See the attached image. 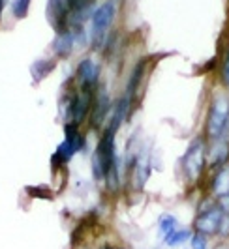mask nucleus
Masks as SVG:
<instances>
[{"label":"nucleus","instance_id":"ddd939ff","mask_svg":"<svg viewBox=\"0 0 229 249\" xmlns=\"http://www.w3.org/2000/svg\"><path fill=\"white\" fill-rule=\"evenodd\" d=\"M57 68V58H38L30 64V77L34 83H41Z\"/></svg>","mask_w":229,"mask_h":249},{"label":"nucleus","instance_id":"aec40b11","mask_svg":"<svg viewBox=\"0 0 229 249\" xmlns=\"http://www.w3.org/2000/svg\"><path fill=\"white\" fill-rule=\"evenodd\" d=\"M177 217L175 215H171V213H164V215H160V219H158V227H160V231H162V234L166 236L167 232H171V231H175L177 229Z\"/></svg>","mask_w":229,"mask_h":249},{"label":"nucleus","instance_id":"423d86ee","mask_svg":"<svg viewBox=\"0 0 229 249\" xmlns=\"http://www.w3.org/2000/svg\"><path fill=\"white\" fill-rule=\"evenodd\" d=\"M224 215L226 213L218 206L216 199H207L203 202V206L199 208L195 221H193L195 232H201L205 236H216Z\"/></svg>","mask_w":229,"mask_h":249},{"label":"nucleus","instance_id":"4be33fe9","mask_svg":"<svg viewBox=\"0 0 229 249\" xmlns=\"http://www.w3.org/2000/svg\"><path fill=\"white\" fill-rule=\"evenodd\" d=\"M25 189L32 199H51V191L47 186H26Z\"/></svg>","mask_w":229,"mask_h":249},{"label":"nucleus","instance_id":"f8f14e48","mask_svg":"<svg viewBox=\"0 0 229 249\" xmlns=\"http://www.w3.org/2000/svg\"><path fill=\"white\" fill-rule=\"evenodd\" d=\"M77 45V39H76V34L68 28V30H62V32H57V36L53 39L51 43V49L55 53V56H58V58H68L70 54H72V51L74 47Z\"/></svg>","mask_w":229,"mask_h":249},{"label":"nucleus","instance_id":"f257e3e1","mask_svg":"<svg viewBox=\"0 0 229 249\" xmlns=\"http://www.w3.org/2000/svg\"><path fill=\"white\" fill-rule=\"evenodd\" d=\"M229 133V96L214 94L205 120V137L209 142L226 139Z\"/></svg>","mask_w":229,"mask_h":249},{"label":"nucleus","instance_id":"7ed1b4c3","mask_svg":"<svg viewBox=\"0 0 229 249\" xmlns=\"http://www.w3.org/2000/svg\"><path fill=\"white\" fill-rule=\"evenodd\" d=\"M116 133L111 131L109 127H105L102 137L98 141V146L92 154L90 167H92V176L94 180H105V176L109 173L111 165L116 160V144H114Z\"/></svg>","mask_w":229,"mask_h":249},{"label":"nucleus","instance_id":"4468645a","mask_svg":"<svg viewBox=\"0 0 229 249\" xmlns=\"http://www.w3.org/2000/svg\"><path fill=\"white\" fill-rule=\"evenodd\" d=\"M210 191L216 199L220 195L229 193V165H224V167L214 171L212 180H210Z\"/></svg>","mask_w":229,"mask_h":249},{"label":"nucleus","instance_id":"1a4fd4ad","mask_svg":"<svg viewBox=\"0 0 229 249\" xmlns=\"http://www.w3.org/2000/svg\"><path fill=\"white\" fill-rule=\"evenodd\" d=\"M68 2L70 0H47L45 15H47V21L51 23L55 32L68 30V13H70Z\"/></svg>","mask_w":229,"mask_h":249},{"label":"nucleus","instance_id":"a211bd4d","mask_svg":"<svg viewBox=\"0 0 229 249\" xmlns=\"http://www.w3.org/2000/svg\"><path fill=\"white\" fill-rule=\"evenodd\" d=\"M105 184H107V189H111V191H116L118 186H120V175H118V158L113 161L111 165V169H109V173L105 176Z\"/></svg>","mask_w":229,"mask_h":249},{"label":"nucleus","instance_id":"9b49d317","mask_svg":"<svg viewBox=\"0 0 229 249\" xmlns=\"http://www.w3.org/2000/svg\"><path fill=\"white\" fill-rule=\"evenodd\" d=\"M207 160H209V167L212 171H216L224 165H229V141L228 137L220 139L210 142V148L207 152Z\"/></svg>","mask_w":229,"mask_h":249},{"label":"nucleus","instance_id":"5701e85b","mask_svg":"<svg viewBox=\"0 0 229 249\" xmlns=\"http://www.w3.org/2000/svg\"><path fill=\"white\" fill-rule=\"evenodd\" d=\"M190 249H209V236L193 231L190 238Z\"/></svg>","mask_w":229,"mask_h":249},{"label":"nucleus","instance_id":"f3484780","mask_svg":"<svg viewBox=\"0 0 229 249\" xmlns=\"http://www.w3.org/2000/svg\"><path fill=\"white\" fill-rule=\"evenodd\" d=\"M30 6H32V0H12L10 2V12L12 17L17 21H23L28 17L30 13Z\"/></svg>","mask_w":229,"mask_h":249},{"label":"nucleus","instance_id":"6ab92c4d","mask_svg":"<svg viewBox=\"0 0 229 249\" xmlns=\"http://www.w3.org/2000/svg\"><path fill=\"white\" fill-rule=\"evenodd\" d=\"M134 173L137 176V189H143V186H145L147 180H149V175H151V165H149V161L143 163L137 160V165H135Z\"/></svg>","mask_w":229,"mask_h":249},{"label":"nucleus","instance_id":"dca6fc26","mask_svg":"<svg viewBox=\"0 0 229 249\" xmlns=\"http://www.w3.org/2000/svg\"><path fill=\"white\" fill-rule=\"evenodd\" d=\"M191 232L190 229H175V231H171V232H167L166 236H164V244L169 246V248H177V246H182V244H186V242H190L191 238Z\"/></svg>","mask_w":229,"mask_h":249},{"label":"nucleus","instance_id":"0eeeda50","mask_svg":"<svg viewBox=\"0 0 229 249\" xmlns=\"http://www.w3.org/2000/svg\"><path fill=\"white\" fill-rule=\"evenodd\" d=\"M92 103H94V90H83L81 88V92L72 94L68 103H66V109H64L66 122L76 125L83 124L85 118L92 111Z\"/></svg>","mask_w":229,"mask_h":249},{"label":"nucleus","instance_id":"412c9836","mask_svg":"<svg viewBox=\"0 0 229 249\" xmlns=\"http://www.w3.org/2000/svg\"><path fill=\"white\" fill-rule=\"evenodd\" d=\"M220 79H222V85L226 88H229V47L224 51L222 54V64H220Z\"/></svg>","mask_w":229,"mask_h":249},{"label":"nucleus","instance_id":"a878e982","mask_svg":"<svg viewBox=\"0 0 229 249\" xmlns=\"http://www.w3.org/2000/svg\"><path fill=\"white\" fill-rule=\"evenodd\" d=\"M6 4H8V0H0V25H2V15L6 10Z\"/></svg>","mask_w":229,"mask_h":249},{"label":"nucleus","instance_id":"9d476101","mask_svg":"<svg viewBox=\"0 0 229 249\" xmlns=\"http://www.w3.org/2000/svg\"><path fill=\"white\" fill-rule=\"evenodd\" d=\"M111 107H113V103H111V98H109V92L105 88L98 90L94 103H92V111H90V124H92V127H98L102 124L105 120V116L111 111Z\"/></svg>","mask_w":229,"mask_h":249},{"label":"nucleus","instance_id":"6e6552de","mask_svg":"<svg viewBox=\"0 0 229 249\" xmlns=\"http://www.w3.org/2000/svg\"><path fill=\"white\" fill-rule=\"evenodd\" d=\"M100 66L94 62V58H83L79 66H77V81L83 90H96L98 88V83H100Z\"/></svg>","mask_w":229,"mask_h":249},{"label":"nucleus","instance_id":"b1692460","mask_svg":"<svg viewBox=\"0 0 229 249\" xmlns=\"http://www.w3.org/2000/svg\"><path fill=\"white\" fill-rule=\"evenodd\" d=\"M216 236L229 238V213H226V215H224V219H222V223H220V229H218Z\"/></svg>","mask_w":229,"mask_h":249},{"label":"nucleus","instance_id":"f03ea898","mask_svg":"<svg viewBox=\"0 0 229 249\" xmlns=\"http://www.w3.org/2000/svg\"><path fill=\"white\" fill-rule=\"evenodd\" d=\"M116 12H118V6H116L114 0H103L100 4H96L89 21V39L94 49H100L107 41V34H109L114 19H116Z\"/></svg>","mask_w":229,"mask_h":249},{"label":"nucleus","instance_id":"bb28decb","mask_svg":"<svg viewBox=\"0 0 229 249\" xmlns=\"http://www.w3.org/2000/svg\"><path fill=\"white\" fill-rule=\"evenodd\" d=\"M103 249H122V248H113V246H105Z\"/></svg>","mask_w":229,"mask_h":249},{"label":"nucleus","instance_id":"2eb2a0df","mask_svg":"<svg viewBox=\"0 0 229 249\" xmlns=\"http://www.w3.org/2000/svg\"><path fill=\"white\" fill-rule=\"evenodd\" d=\"M145 71H147V64H145V60H141V62H137L135 66H134V70H132V73H130V77H128V85H126V94L128 98H135V94H137V88H139V85L143 83V79H145Z\"/></svg>","mask_w":229,"mask_h":249},{"label":"nucleus","instance_id":"39448f33","mask_svg":"<svg viewBox=\"0 0 229 249\" xmlns=\"http://www.w3.org/2000/svg\"><path fill=\"white\" fill-rule=\"evenodd\" d=\"M209 141L207 137L199 135L190 142V146L186 148V154L182 156V169L184 175L188 176L190 180H197L199 176L203 175V171L209 167V160H207V152H209Z\"/></svg>","mask_w":229,"mask_h":249},{"label":"nucleus","instance_id":"393cba45","mask_svg":"<svg viewBox=\"0 0 229 249\" xmlns=\"http://www.w3.org/2000/svg\"><path fill=\"white\" fill-rule=\"evenodd\" d=\"M218 206L222 208V212L224 213H229V193H226V195H220L216 199Z\"/></svg>","mask_w":229,"mask_h":249},{"label":"nucleus","instance_id":"20e7f679","mask_svg":"<svg viewBox=\"0 0 229 249\" xmlns=\"http://www.w3.org/2000/svg\"><path fill=\"white\" fill-rule=\"evenodd\" d=\"M85 144H87V139L81 135L79 125L66 122L64 124L62 142L57 146V150L53 152L51 156L53 165L58 167V165H64V163H70L76 158V154H79L81 150H85Z\"/></svg>","mask_w":229,"mask_h":249}]
</instances>
